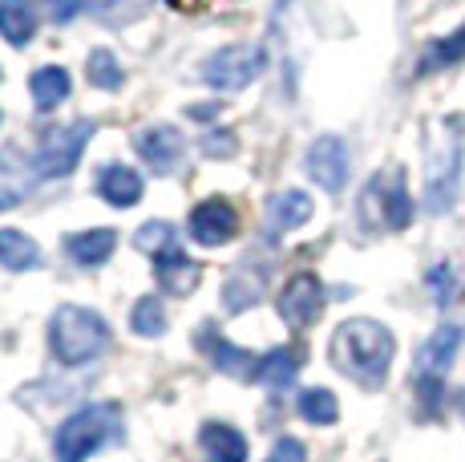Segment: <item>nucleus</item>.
Returning a JSON list of instances; mask_svg holds the SVG:
<instances>
[{
	"label": "nucleus",
	"mask_w": 465,
	"mask_h": 462,
	"mask_svg": "<svg viewBox=\"0 0 465 462\" xmlns=\"http://www.w3.org/2000/svg\"><path fill=\"white\" fill-rule=\"evenodd\" d=\"M300 414L308 417L312 426H332L340 417V402L332 389H303L300 394Z\"/></svg>",
	"instance_id": "25"
},
{
	"label": "nucleus",
	"mask_w": 465,
	"mask_h": 462,
	"mask_svg": "<svg viewBox=\"0 0 465 462\" xmlns=\"http://www.w3.org/2000/svg\"><path fill=\"white\" fill-rule=\"evenodd\" d=\"M0 264H5L8 272H29L41 264V247L33 244L25 231H13L5 227L0 231Z\"/></svg>",
	"instance_id": "21"
},
{
	"label": "nucleus",
	"mask_w": 465,
	"mask_h": 462,
	"mask_svg": "<svg viewBox=\"0 0 465 462\" xmlns=\"http://www.w3.org/2000/svg\"><path fill=\"white\" fill-rule=\"evenodd\" d=\"M303 166H308V175L320 186H324V191H332V195L344 191V183H348V146L336 135L316 138L308 146V158H303Z\"/></svg>",
	"instance_id": "9"
},
{
	"label": "nucleus",
	"mask_w": 465,
	"mask_h": 462,
	"mask_svg": "<svg viewBox=\"0 0 465 462\" xmlns=\"http://www.w3.org/2000/svg\"><path fill=\"white\" fill-rule=\"evenodd\" d=\"M49 345L57 353V361L65 366H85L110 345V328L97 313H89L82 305L57 308V316L49 321Z\"/></svg>",
	"instance_id": "3"
},
{
	"label": "nucleus",
	"mask_w": 465,
	"mask_h": 462,
	"mask_svg": "<svg viewBox=\"0 0 465 462\" xmlns=\"http://www.w3.org/2000/svg\"><path fill=\"white\" fill-rule=\"evenodd\" d=\"M361 219L372 231H401L413 219V199H409L405 186V171L389 166V171L372 175L369 186L361 195Z\"/></svg>",
	"instance_id": "4"
},
{
	"label": "nucleus",
	"mask_w": 465,
	"mask_h": 462,
	"mask_svg": "<svg viewBox=\"0 0 465 462\" xmlns=\"http://www.w3.org/2000/svg\"><path fill=\"white\" fill-rule=\"evenodd\" d=\"M170 244H174V227L163 224V219H154V224L138 227V236H134V247H138V252H146V256L166 252Z\"/></svg>",
	"instance_id": "28"
},
{
	"label": "nucleus",
	"mask_w": 465,
	"mask_h": 462,
	"mask_svg": "<svg viewBox=\"0 0 465 462\" xmlns=\"http://www.w3.org/2000/svg\"><path fill=\"white\" fill-rule=\"evenodd\" d=\"M267 462H308V455H303V442L280 438V442L272 447V455H267Z\"/></svg>",
	"instance_id": "31"
},
{
	"label": "nucleus",
	"mask_w": 465,
	"mask_h": 462,
	"mask_svg": "<svg viewBox=\"0 0 465 462\" xmlns=\"http://www.w3.org/2000/svg\"><path fill=\"white\" fill-rule=\"evenodd\" d=\"M461 325H441L433 336L425 341V349L417 353V373H437L441 377L445 369L453 366V357H458V345H461Z\"/></svg>",
	"instance_id": "14"
},
{
	"label": "nucleus",
	"mask_w": 465,
	"mask_h": 462,
	"mask_svg": "<svg viewBox=\"0 0 465 462\" xmlns=\"http://www.w3.org/2000/svg\"><path fill=\"white\" fill-rule=\"evenodd\" d=\"M29 90H33L37 110H53V105H61L69 97V74L61 65H45L29 77Z\"/></svg>",
	"instance_id": "22"
},
{
	"label": "nucleus",
	"mask_w": 465,
	"mask_h": 462,
	"mask_svg": "<svg viewBox=\"0 0 465 462\" xmlns=\"http://www.w3.org/2000/svg\"><path fill=\"white\" fill-rule=\"evenodd\" d=\"M429 280H433L437 300H450V268H445V264H441V268H433V276H429Z\"/></svg>",
	"instance_id": "34"
},
{
	"label": "nucleus",
	"mask_w": 465,
	"mask_h": 462,
	"mask_svg": "<svg viewBox=\"0 0 465 462\" xmlns=\"http://www.w3.org/2000/svg\"><path fill=\"white\" fill-rule=\"evenodd\" d=\"M263 45H227L203 61V82L214 90H243L263 74Z\"/></svg>",
	"instance_id": "7"
},
{
	"label": "nucleus",
	"mask_w": 465,
	"mask_h": 462,
	"mask_svg": "<svg viewBox=\"0 0 465 462\" xmlns=\"http://www.w3.org/2000/svg\"><path fill=\"white\" fill-rule=\"evenodd\" d=\"M130 325H134V333H138V336H163V333H166L163 300H158V296H142L138 305H134Z\"/></svg>",
	"instance_id": "27"
},
{
	"label": "nucleus",
	"mask_w": 465,
	"mask_h": 462,
	"mask_svg": "<svg viewBox=\"0 0 465 462\" xmlns=\"http://www.w3.org/2000/svg\"><path fill=\"white\" fill-rule=\"evenodd\" d=\"M97 195H102L110 207H134V203L142 199V175L122 163L102 166V175H97Z\"/></svg>",
	"instance_id": "13"
},
{
	"label": "nucleus",
	"mask_w": 465,
	"mask_h": 462,
	"mask_svg": "<svg viewBox=\"0 0 465 462\" xmlns=\"http://www.w3.org/2000/svg\"><path fill=\"white\" fill-rule=\"evenodd\" d=\"M239 231V216L227 199H207L191 211V236L199 239L203 247H219L227 239H235Z\"/></svg>",
	"instance_id": "10"
},
{
	"label": "nucleus",
	"mask_w": 465,
	"mask_h": 462,
	"mask_svg": "<svg viewBox=\"0 0 465 462\" xmlns=\"http://www.w3.org/2000/svg\"><path fill=\"white\" fill-rule=\"evenodd\" d=\"M296 369H300L296 349H272L255 361V369L247 381H255V386H288V381L296 377Z\"/></svg>",
	"instance_id": "20"
},
{
	"label": "nucleus",
	"mask_w": 465,
	"mask_h": 462,
	"mask_svg": "<svg viewBox=\"0 0 465 462\" xmlns=\"http://www.w3.org/2000/svg\"><path fill=\"white\" fill-rule=\"evenodd\" d=\"M461 171V126L453 118H441L429 126L425 142V207L445 211L458 195Z\"/></svg>",
	"instance_id": "2"
},
{
	"label": "nucleus",
	"mask_w": 465,
	"mask_h": 462,
	"mask_svg": "<svg viewBox=\"0 0 465 462\" xmlns=\"http://www.w3.org/2000/svg\"><path fill=\"white\" fill-rule=\"evenodd\" d=\"M235 150H239V142H235L231 130H214V135L203 138V155L207 158H231Z\"/></svg>",
	"instance_id": "30"
},
{
	"label": "nucleus",
	"mask_w": 465,
	"mask_h": 462,
	"mask_svg": "<svg viewBox=\"0 0 465 462\" xmlns=\"http://www.w3.org/2000/svg\"><path fill=\"white\" fill-rule=\"evenodd\" d=\"M85 74H89V82L97 85V90H122V65L114 61V53L110 49H94L85 57Z\"/></svg>",
	"instance_id": "26"
},
{
	"label": "nucleus",
	"mask_w": 465,
	"mask_h": 462,
	"mask_svg": "<svg viewBox=\"0 0 465 462\" xmlns=\"http://www.w3.org/2000/svg\"><path fill=\"white\" fill-rule=\"evenodd\" d=\"M25 195H29V186L16 183V179H8V175H0V211L16 207V203H21Z\"/></svg>",
	"instance_id": "32"
},
{
	"label": "nucleus",
	"mask_w": 465,
	"mask_h": 462,
	"mask_svg": "<svg viewBox=\"0 0 465 462\" xmlns=\"http://www.w3.org/2000/svg\"><path fill=\"white\" fill-rule=\"evenodd\" d=\"M89 138H94V122H85V118L69 122V126H61V130H49L45 142L37 146V155H33V171H37L41 179H61V175H69L82 163V150Z\"/></svg>",
	"instance_id": "6"
},
{
	"label": "nucleus",
	"mask_w": 465,
	"mask_h": 462,
	"mask_svg": "<svg viewBox=\"0 0 465 462\" xmlns=\"http://www.w3.org/2000/svg\"><path fill=\"white\" fill-rule=\"evenodd\" d=\"M267 219H272L275 231L303 227L312 219V199L303 191H280L272 203H267Z\"/></svg>",
	"instance_id": "19"
},
{
	"label": "nucleus",
	"mask_w": 465,
	"mask_h": 462,
	"mask_svg": "<svg viewBox=\"0 0 465 462\" xmlns=\"http://www.w3.org/2000/svg\"><path fill=\"white\" fill-rule=\"evenodd\" d=\"M199 447L207 462H247V438L223 422H207L199 434Z\"/></svg>",
	"instance_id": "15"
},
{
	"label": "nucleus",
	"mask_w": 465,
	"mask_h": 462,
	"mask_svg": "<svg viewBox=\"0 0 465 462\" xmlns=\"http://www.w3.org/2000/svg\"><path fill=\"white\" fill-rule=\"evenodd\" d=\"M199 341H203V349H207V357H211L223 373H231V377H252V369H255L259 357H252L247 349H235V345H231L227 336H219L214 328H203Z\"/></svg>",
	"instance_id": "17"
},
{
	"label": "nucleus",
	"mask_w": 465,
	"mask_h": 462,
	"mask_svg": "<svg viewBox=\"0 0 465 462\" xmlns=\"http://www.w3.org/2000/svg\"><path fill=\"white\" fill-rule=\"evenodd\" d=\"M114 247H118V236H114L110 227L77 231V236L65 239V252L74 256V264H82V268H97V264H105L114 256Z\"/></svg>",
	"instance_id": "16"
},
{
	"label": "nucleus",
	"mask_w": 465,
	"mask_h": 462,
	"mask_svg": "<svg viewBox=\"0 0 465 462\" xmlns=\"http://www.w3.org/2000/svg\"><path fill=\"white\" fill-rule=\"evenodd\" d=\"M45 5H49V16H53V21H57V25H69V21H74V16L85 8V0H45Z\"/></svg>",
	"instance_id": "33"
},
{
	"label": "nucleus",
	"mask_w": 465,
	"mask_h": 462,
	"mask_svg": "<svg viewBox=\"0 0 465 462\" xmlns=\"http://www.w3.org/2000/svg\"><path fill=\"white\" fill-rule=\"evenodd\" d=\"M134 150L154 175H170L178 166V158H183V135L174 126H146L134 138Z\"/></svg>",
	"instance_id": "11"
},
{
	"label": "nucleus",
	"mask_w": 465,
	"mask_h": 462,
	"mask_svg": "<svg viewBox=\"0 0 465 462\" xmlns=\"http://www.w3.org/2000/svg\"><path fill=\"white\" fill-rule=\"evenodd\" d=\"M219 114V105H191V118H199V122H207Z\"/></svg>",
	"instance_id": "35"
},
{
	"label": "nucleus",
	"mask_w": 465,
	"mask_h": 462,
	"mask_svg": "<svg viewBox=\"0 0 465 462\" xmlns=\"http://www.w3.org/2000/svg\"><path fill=\"white\" fill-rule=\"evenodd\" d=\"M154 276H158V284H163L170 296H186V292H194L203 268L194 260H186V252L178 244H170L166 252L154 256Z\"/></svg>",
	"instance_id": "12"
},
{
	"label": "nucleus",
	"mask_w": 465,
	"mask_h": 462,
	"mask_svg": "<svg viewBox=\"0 0 465 462\" xmlns=\"http://www.w3.org/2000/svg\"><path fill=\"white\" fill-rule=\"evenodd\" d=\"M332 361L348 377L381 386L392 366V333L377 321H344L332 333Z\"/></svg>",
	"instance_id": "1"
},
{
	"label": "nucleus",
	"mask_w": 465,
	"mask_h": 462,
	"mask_svg": "<svg viewBox=\"0 0 465 462\" xmlns=\"http://www.w3.org/2000/svg\"><path fill=\"white\" fill-rule=\"evenodd\" d=\"M114 434H122L118 410H114V406H85V410L65 417L53 450H57V462H85L105 438H114Z\"/></svg>",
	"instance_id": "5"
},
{
	"label": "nucleus",
	"mask_w": 465,
	"mask_h": 462,
	"mask_svg": "<svg viewBox=\"0 0 465 462\" xmlns=\"http://www.w3.org/2000/svg\"><path fill=\"white\" fill-rule=\"evenodd\" d=\"M320 313H324V284L312 272H296L280 292V316L292 328H308Z\"/></svg>",
	"instance_id": "8"
},
{
	"label": "nucleus",
	"mask_w": 465,
	"mask_h": 462,
	"mask_svg": "<svg viewBox=\"0 0 465 462\" xmlns=\"http://www.w3.org/2000/svg\"><path fill=\"white\" fill-rule=\"evenodd\" d=\"M417 397H421V402H425V410L433 414L437 406H441V397H445L441 377H437V373H417Z\"/></svg>",
	"instance_id": "29"
},
{
	"label": "nucleus",
	"mask_w": 465,
	"mask_h": 462,
	"mask_svg": "<svg viewBox=\"0 0 465 462\" xmlns=\"http://www.w3.org/2000/svg\"><path fill=\"white\" fill-rule=\"evenodd\" d=\"M223 300H227L231 313H243V308L259 305V300H263V272L239 268L235 276L227 280V288H223Z\"/></svg>",
	"instance_id": "23"
},
{
	"label": "nucleus",
	"mask_w": 465,
	"mask_h": 462,
	"mask_svg": "<svg viewBox=\"0 0 465 462\" xmlns=\"http://www.w3.org/2000/svg\"><path fill=\"white\" fill-rule=\"evenodd\" d=\"M453 402H458L461 410H465V389H458V394H453Z\"/></svg>",
	"instance_id": "36"
},
{
	"label": "nucleus",
	"mask_w": 465,
	"mask_h": 462,
	"mask_svg": "<svg viewBox=\"0 0 465 462\" xmlns=\"http://www.w3.org/2000/svg\"><path fill=\"white\" fill-rule=\"evenodd\" d=\"M0 33L8 45H29L37 37V13L29 0H0Z\"/></svg>",
	"instance_id": "18"
},
{
	"label": "nucleus",
	"mask_w": 465,
	"mask_h": 462,
	"mask_svg": "<svg viewBox=\"0 0 465 462\" xmlns=\"http://www.w3.org/2000/svg\"><path fill=\"white\" fill-rule=\"evenodd\" d=\"M461 57H465V25H461L458 33H450V37L433 41V45L425 49V57L417 61V77L433 74V69H445V65H453V61H461Z\"/></svg>",
	"instance_id": "24"
}]
</instances>
